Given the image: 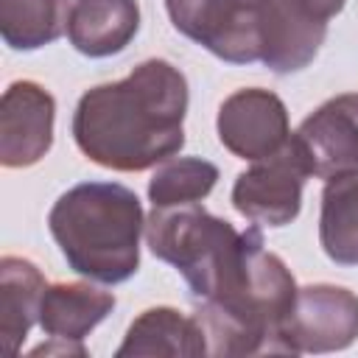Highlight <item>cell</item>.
<instances>
[{"instance_id": "7", "label": "cell", "mask_w": 358, "mask_h": 358, "mask_svg": "<svg viewBox=\"0 0 358 358\" xmlns=\"http://www.w3.org/2000/svg\"><path fill=\"white\" fill-rule=\"evenodd\" d=\"M310 171L294 137L271 157L255 159L232 185V207L263 227H285L302 210V187Z\"/></svg>"}, {"instance_id": "15", "label": "cell", "mask_w": 358, "mask_h": 358, "mask_svg": "<svg viewBox=\"0 0 358 358\" xmlns=\"http://www.w3.org/2000/svg\"><path fill=\"white\" fill-rule=\"evenodd\" d=\"M45 288L42 271L28 257H0V341L8 355H17L31 327L39 324Z\"/></svg>"}, {"instance_id": "11", "label": "cell", "mask_w": 358, "mask_h": 358, "mask_svg": "<svg viewBox=\"0 0 358 358\" xmlns=\"http://www.w3.org/2000/svg\"><path fill=\"white\" fill-rule=\"evenodd\" d=\"M56 98L36 81H14L0 98V162L31 168L53 145Z\"/></svg>"}, {"instance_id": "14", "label": "cell", "mask_w": 358, "mask_h": 358, "mask_svg": "<svg viewBox=\"0 0 358 358\" xmlns=\"http://www.w3.org/2000/svg\"><path fill=\"white\" fill-rule=\"evenodd\" d=\"M115 294L90 282H53L42 296L39 327L48 338L84 341L115 310Z\"/></svg>"}, {"instance_id": "12", "label": "cell", "mask_w": 358, "mask_h": 358, "mask_svg": "<svg viewBox=\"0 0 358 358\" xmlns=\"http://www.w3.org/2000/svg\"><path fill=\"white\" fill-rule=\"evenodd\" d=\"M140 31L137 0H76L67 20L70 45L90 59L123 53Z\"/></svg>"}, {"instance_id": "10", "label": "cell", "mask_w": 358, "mask_h": 358, "mask_svg": "<svg viewBox=\"0 0 358 358\" xmlns=\"http://www.w3.org/2000/svg\"><path fill=\"white\" fill-rule=\"evenodd\" d=\"M302 151L310 176L333 179L358 171V92H344L316 106L296 131H291Z\"/></svg>"}, {"instance_id": "17", "label": "cell", "mask_w": 358, "mask_h": 358, "mask_svg": "<svg viewBox=\"0 0 358 358\" xmlns=\"http://www.w3.org/2000/svg\"><path fill=\"white\" fill-rule=\"evenodd\" d=\"M70 0H0V36L11 50H39L67 31Z\"/></svg>"}, {"instance_id": "16", "label": "cell", "mask_w": 358, "mask_h": 358, "mask_svg": "<svg viewBox=\"0 0 358 358\" xmlns=\"http://www.w3.org/2000/svg\"><path fill=\"white\" fill-rule=\"evenodd\" d=\"M319 243L336 266H358V171L324 182Z\"/></svg>"}, {"instance_id": "5", "label": "cell", "mask_w": 358, "mask_h": 358, "mask_svg": "<svg viewBox=\"0 0 358 358\" xmlns=\"http://www.w3.org/2000/svg\"><path fill=\"white\" fill-rule=\"evenodd\" d=\"M268 6L271 0H165L171 25L227 64L260 62Z\"/></svg>"}, {"instance_id": "4", "label": "cell", "mask_w": 358, "mask_h": 358, "mask_svg": "<svg viewBox=\"0 0 358 358\" xmlns=\"http://www.w3.org/2000/svg\"><path fill=\"white\" fill-rule=\"evenodd\" d=\"M294 296L296 280L291 268L263 243L252 255L241 282L218 299H204L196 310L207 338V355L285 352L280 341V322Z\"/></svg>"}, {"instance_id": "8", "label": "cell", "mask_w": 358, "mask_h": 358, "mask_svg": "<svg viewBox=\"0 0 358 358\" xmlns=\"http://www.w3.org/2000/svg\"><path fill=\"white\" fill-rule=\"evenodd\" d=\"M344 6L347 0H271L260 62L277 76L305 70L316 59L330 20Z\"/></svg>"}, {"instance_id": "19", "label": "cell", "mask_w": 358, "mask_h": 358, "mask_svg": "<svg viewBox=\"0 0 358 358\" xmlns=\"http://www.w3.org/2000/svg\"><path fill=\"white\" fill-rule=\"evenodd\" d=\"M31 355H78L84 358L87 355V347L81 341H64V338H50L48 344L31 350Z\"/></svg>"}, {"instance_id": "18", "label": "cell", "mask_w": 358, "mask_h": 358, "mask_svg": "<svg viewBox=\"0 0 358 358\" xmlns=\"http://www.w3.org/2000/svg\"><path fill=\"white\" fill-rule=\"evenodd\" d=\"M218 182V168L201 157H171L157 165L148 179L151 207H176L201 201L213 193Z\"/></svg>"}, {"instance_id": "6", "label": "cell", "mask_w": 358, "mask_h": 358, "mask_svg": "<svg viewBox=\"0 0 358 358\" xmlns=\"http://www.w3.org/2000/svg\"><path fill=\"white\" fill-rule=\"evenodd\" d=\"M358 338V294L333 282H313L296 288L288 313L280 322L282 350L302 352H338Z\"/></svg>"}, {"instance_id": "13", "label": "cell", "mask_w": 358, "mask_h": 358, "mask_svg": "<svg viewBox=\"0 0 358 358\" xmlns=\"http://www.w3.org/2000/svg\"><path fill=\"white\" fill-rule=\"evenodd\" d=\"M201 358L207 355L204 330L193 316H185L176 308L157 305L143 310L126 330L123 344L115 350V358Z\"/></svg>"}, {"instance_id": "9", "label": "cell", "mask_w": 358, "mask_h": 358, "mask_svg": "<svg viewBox=\"0 0 358 358\" xmlns=\"http://www.w3.org/2000/svg\"><path fill=\"white\" fill-rule=\"evenodd\" d=\"M221 145L238 159H263L291 140L288 109L282 98L263 87H243L224 98L215 117Z\"/></svg>"}, {"instance_id": "3", "label": "cell", "mask_w": 358, "mask_h": 358, "mask_svg": "<svg viewBox=\"0 0 358 358\" xmlns=\"http://www.w3.org/2000/svg\"><path fill=\"white\" fill-rule=\"evenodd\" d=\"M145 243L151 255L173 266L193 296L215 299L243 274L263 232L252 224L235 229L227 218L207 213L199 201L176 207H151L145 218Z\"/></svg>"}, {"instance_id": "1", "label": "cell", "mask_w": 358, "mask_h": 358, "mask_svg": "<svg viewBox=\"0 0 358 358\" xmlns=\"http://www.w3.org/2000/svg\"><path fill=\"white\" fill-rule=\"evenodd\" d=\"M187 103L185 73L168 59H145L126 78L90 87L70 131L90 162L137 173L182 151Z\"/></svg>"}, {"instance_id": "2", "label": "cell", "mask_w": 358, "mask_h": 358, "mask_svg": "<svg viewBox=\"0 0 358 358\" xmlns=\"http://www.w3.org/2000/svg\"><path fill=\"white\" fill-rule=\"evenodd\" d=\"M48 229L67 266L92 282L117 285L140 268L145 213L137 193L126 185H73L53 201Z\"/></svg>"}]
</instances>
